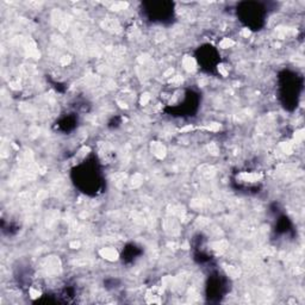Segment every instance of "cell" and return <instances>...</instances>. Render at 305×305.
<instances>
[{
  "instance_id": "4",
  "label": "cell",
  "mask_w": 305,
  "mask_h": 305,
  "mask_svg": "<svg viewBox=\"0 0 305 305\" xmlns=\"http://www.w3.org/2000/svg\"><path fill=\"white\" fill-rule=\"evenodd\" d=\"M148 100H149V96H148V94H144V96L142 97V99H141V103L143 105H146L148 103Z\"/></svg>"
},
{
  "instance_id": "3",
  "label": "cell",
  "mask_w": 305,
  "mask_h": 305,
  "mask_svg": "<svg viewBox=\"0 0 305 305\" xmlns=\"http://www.w3.org/2000/svg\"><path fill=\"white\" fill-rule=\"evenodd\" d=\"M232 44H234V42L230 41L229 38H225V39H224V41L221 43V47H222V48H229V47L232 45Z\"/></svg>"
},
{
  "instance_id": "2",
  "label": "cell",
  "mask_w": 305,
  "mask_h": 305,
  "mask_svg": "<svg viewBox=\"0 0 305 305\" xmlns=\"http://www.w3.org/2000/svg\"><path fill=\"white\" fill-rule=\"evenodd\" d=\"M184 66L187 70H193L194 67H195V63L194 61L191 59V57H186V59L184 60Z\"/></svg>"
},
{
  "instance_id": "1",
  "label": "cell",
  "mask_w": 305,
  "mask_h": 305,
  "mask_svg": "<svg viewBox=\"0 0 305 305\" xmlns=\"http://www.w3.org/2000/svg\"><path fill=\"white\" fill-rule=\"evenodd\" d=\"M100 254L103 255V258L110 260V261H114V260H117V258H118L117 251H116L114 249H112V248H104V249H101L100 250Z\"/></svg>"
}]
</instances>
